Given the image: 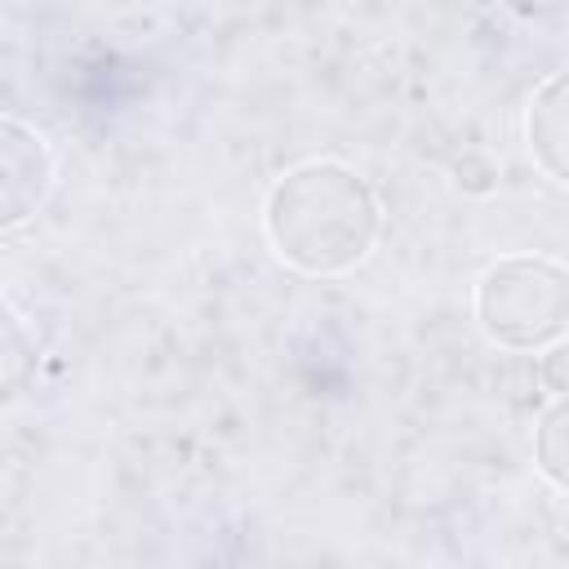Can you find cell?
I'll list each match as a JSON object with an SVG mask.
<instances>
[{"label": "cell", "instance_id": "obj_6", "mask_svg": "<svg viewBox=\"0 0 569 569\" xmlns=\"http://www.w3.org/2000/svg\"><path fill=\"white\" fill-rule=\"evenodd\" d=\"M542 382L556 391V396H569V342H551L547 356H542Z\"/></svg>", "mask_w": 569, "mask_h": 569}, {"label": "cell", "instance_id": "obj_4", "mask_svg": "<svg viewBox=\"0 0 569 569\" xmlns=\"http://www.w3.org/2000/svg\"><path fill=\"white\" fill-rule=\"evenodd\" d=\"M525 142L533 164L569 191V67L533 89L525 107Z\"/></svg>", "mask_w": 569, "mask_h": 569}, {"label": "cell", "instance_id": "obj_3", "mask_svg": "<svg viewBox=\"0 0 569 569\" xmlns=\"http://www.w3.org/2000/svg\"><path fill=\"white\" fill-rule=\"evenodd\" d=\"M53 191V151L44 133L27 129L18 116L0 120V222L13 231Z\"/></svg>", "mask_w": 569, "mask_h": 569}, {"label": "cell", "instance_id": "obj_1", "mask_svg": "<svg viewBox=\"0 0 569 569\" xmlns=\"http://www.w3.org/2000/svg\"><path fill=\"white\" fill-rule=\"evenodd\" d=\"M382 231L373 187L338 160H307L276 178L262 204L271 253L302 276H342L369 258Z\"/></svg>", "mask_w": 569, "mask_h": 569}, {"label": "cell", "instance_id": "obj_2", "mask_svg": "<svg viewBox=\"0 0 569 569\" xmlns=\"http://www.w3.org/2000/svg\"><path fill=\"white\" fill-rule=\"evenodd\" d=\"M476 325L507 351H547L569 333V267L542 253L498 258L476 280Z\"/></svg>", "mask_w": 569, "mask_h": 569}, {"label": "cell", "instance_id": "obj_7", "mask_svg": "<svg viewBox=\"0 0 569 569\" xmlns=\"http://www.w3.org/2000/svg\"><path fill=\"white\" fill-rule=\"evenodd\" d=\"M493 178H498V169H493L489 160H480V156H462V160H458V187H462V191L485 196V191H493Z\"/></svg>", "mask_w": 569, "mask_h": 569}, {"label": "cell", "instance_id": "obj_5", "mask_svg": "<svg viewBox=\"0 0 569 569\" xmlns=\"http://www.w3.org/2000/svg\"><path fill=\"white\" fill-rule=\"evenodd\" d=\"M533 467L569 493V396H556L533 427Z\"/></svg>", "mask_w": 569, "mask_h": 569}]
</instances>
